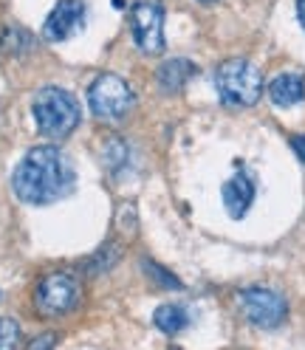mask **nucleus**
<instances>
[{
  "mask_svg": "<svg viewBox=\"0 0 305 350\" xmlns=\"http://www.w3.org/2000/svg\"><path fill=\"white\" fill-rule=\"evenodd\" d=\"M77 172L62 150L54 144L31 147L12 172V189L23 204L49 206L74 192Z\"/></svg>",
  "mask_w": 305,
  "mask_h": 350,
  "instance_id": "1",
  "label": "nucleus"
},
{
  "mask_svg": "<svg viewBox=\"0 0 305 350\" xmlns=\"http://www.w3.org/2000/svg\"><path fill=\"white\" fill-rule=\"evenodd\" d=\"M37 130L51 142L68 139L79 124V102L65 88H42L31 102Z\"/></svg>",
  "mask_w": 305,
  "mask_h": 350,
  "instance_id": "2",
  "label": "nucleus"
},
{
  "mask_svg": "<svg viewBox=\"0 0 305 350\" xmlns=\"http://www.w3.org/2000/svg\"><path fill=\"white\" fill-rule=\"evenodd\" d=\"M215 91L229 107H252L263 96V77L249 59H226L215 71Z\"/></svg>",
  "mask_w": 305,
  "mask_h": 350,
  "instance_id": "3",
  "label": "nucleus"
},
{
  "mask_svg": "<svg viewBox=\"0 0 305 350\" xmlns=\"http://www.w3.org/2000/svg\"><path fill=\"white\" fill-rule=\"evenodd\" d=\"M133 102H136V96H133V91H130V85L116 74L96 77V82L88 91V107H91V113L102 122H116V119L127 116Z\"/></svg>",
  "mask_w": 305,
  "mask_h": 350,
  "instance_id": "4",
  "label": "nucleus"
},
{
  "mask_svg": "<svg viewBox=\"0 0 305 350\" xmlns=\"http://www.w3.org/2000/svg\"><path fill=\"white\" fill-rule=\"evenodd\" d=\"M130 31L133 42L144 54H161L164 51V9L156 0H139L130 9Z\"/></svg>",
  "mask_w": 305,
  "mask_h": 350,
  "instance_id": "5",
  "label": "nucleus"
},
{
  "mask_svg": "<svg viewBox=\"0 0 305 350\" xmlns=\"http://www.w3.org/2000/svg\"><path fill=\"white\" fill-rule=\"evenodd\" d=\"M243 317L257 327H280L289 317V302L271 288H243L237 294Z\"/></svg>",
  "mask_w": 305,
  "mask_h": 350,
  "instance_id": "6",
  "label": "nucleus"
},
{
  "mask_svg": "<svg viewBox=\"0 0 305 350\" xmlns=\"http://www.w3.org/2000/svg\"><path fill=\"white\" fill-rule=\"evenodd\" d=\"M34 299H37V308L42 314H49V317L68 314L74 305H77V299H79V282L68 271L49 274L46 280H40Z\"/></svg>",
  "mask_w": 305,
  "mask_h": 350,
  "instance_id": "7",
  "label": "nucleus"
},
{
  "mask_svg": "<svg viewBox=\"0 0 305 350\" xmlns=\"http://www.w3.org/2000/svg\"><path fill=\"white\" fill-rule=\"evenodd\" d=\"M85 17H88V6H85L82 0H59V3L51 9V14L46 17L42 37L49 42L68 40L85 29Z\"/></svg>",
  "mask_w": 305,
  "mask_h": 350,
  "instance_id": "8",
  "label": "nucleus"
},
{
  "mask_svg": "<svg viewBox=\"0 0 305 350\" xmlns=\"http://www.w3.org/2000/svg\"><path fill=\"white\" fill-rule=\"evenodd\" d=\"M224 195V206L229 212V217H235V221H241V217H246V212L252 209L254 204V195H257V187H254V178L241 170V172H235L232 178L224 184L221 189Z\"/></svg>",
  "mask_w": 305,
  "mask_h": 350,
  "instance_id": "9",
  "label": "nucleus"
},
{
  "mask_svg": "<svg viewBox=\"0 0 305 350\" xmlns=\"http://www.w3.org/2000/svg\"><path fill=\"white\" fill-rule=\"evenodd\" d=\"M269 96L277 107H294L305 99V79L300 74H280L269 82Z\"/></svg>",
  "mask_w": 305,
  "mask_h": 350,
  "instance_id": "10",
  "label": "nucleus"
},
{
  "mask_svg": "<svg viewBox=\"0 0 305 350\" xmlns=\"http://www.w3.org/2000/svg\"><path fill=\"white\" fill-rule=\"evenodd\" d=\"M195 74H198L195 62H189V59H184V57L167 59L161 68H159V88H161L164 94H178Z\"/></svg>",
  "mask_w": 305,
  "mask_h": 350,
  "instance_id": "11",
  "label": "nucleus"
},
{
  "mask_svg": "<svg viewBox=\"0 0 305 350\" xmlns=\"http://www.w3.org/2000/svg\"><path fill=\"white\" fill-rule=\"evenodd\" d=\"M152 322H156V327L161 334L176 336V334H181L184 327L189 325V311H187V305L167 302V305H161L156 314H152Z\"/></svg>",
  "mask_w": 305,
  "mask_h": 350,
  "instance_id": "12",
  "label": "nucleus"
},
{
  "mask_svg": "<svg viewBox=\"0 0 305 350\" xmlns=\"http://www.w3.org/2000/svg\"><path fill=\"white\" fill-rule=\"evenodd\" d=\"M102 156H105V167L111 170L114 175H119L127 167V161H130V147L122 139H107Z\"/></svg>",
  "mask_w": 305,
  "mask_h": 350,
  "instance_id": "13",
  "label": "nucleus"
},
{
  "mask_svg": "<svg viewBox=\"0 0 305 350\" xmlns=\"http://www.w3.org/2000/svg\"><path fill=\"white\" fill-rule=\"evenodd\" d=\"M142 269H144V274L156 282V286H161V288H170V291H178V288H184L181 286V280L176 277V274H170L167 269H161L159 262H152V260H142Z\"/></svg>",
  "mask_w": 305,
  "mask_h": 350,
  "instance_id": "14",
  "label": "nucleus"
},
{
  "mask_svg": "<svg viewBox=\"0 0 305 350\" xmlns=\"http://www.w3.org/2000/svg\"><path fill=\"white\" fill-rule=\"evenodd\" d=\"M20 339V325L14 319H0V350H12Z\"/></svg>",
  "mask_w": 305,
  "mask_h": 350,
  "instance_id": "15",
  "label": "nucleus"
},
{
  "mask_svg": "<svg viewBox=\"0 0 305 350\" xmlns=\"http://www.w3.org/2000/svg\"><path fill=\"white\" fill-rule=\"evenodd\" d=\"M291 150L297 152V159L305 164V136H294L291 139Z\"/></svg>",
  "mask_w": 305,
  "mask_h": 350,
  "instance_id": "16",
  "label": "nucleus"
},
{
  "mask_svg": "<svg viewBox=\"0 0 305 350\" xmlns=\"http://www.w3.org/2000/svg\"><path fill=\"white\" fill-rule=\"evenodd\" d=\"M297 20H300V26L305 31V0H297Z\"/></svg>",
  "mask_w": 305,
  "mask_h": 350,
  "instance_id": "17",
  "label": "nucleus"
},
{
  "mask_svg": "<svg viewBox=\"0 0 305 350\" xmlns=\"http://www.w3.org/2000/svg\"><path fill=\"white\" fill-rule=\"evenodd\" d=\"M49 345H51V339H34L29 347H31V350H37V347H49Z\"/></svg>",
  "mask_w": 305,
  "mask_h": 350,
  "instance_id": "18",
  "label": "nucleus"
},
{
  "mask_svg": "<svg viewBox=\"0 0 305 350\" xmlns=\"http://www.w3.org/2000/svg\"><path fill=\"white\" fill-rule=\"evenodd\" d=\"M198 3H215V0H198Z\"/></svg>",
  "mask_w": 305,
  "mask_h": 350,
  "instance_id": "19",
  "label": "nucleus"
}]
</instances>
